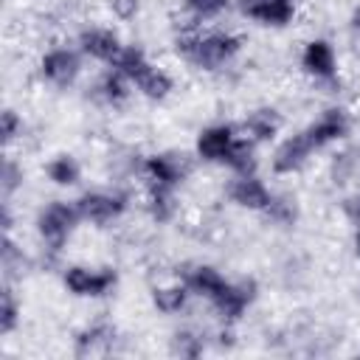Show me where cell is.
<instances>
[{
	"mask_svg": "<svg viewBox=\"0 0 360 360\" xmlns=\"http://www.w3.org/2000/svg\"><path fill=\"white\" fill-rule=\"evenodd\" d=\"M172 45H174V53L186 65H191L194 70H202V73H219V70L231 68L245 51V39L233 28L194 25V22H186L174 34Z\"/></svg>",
	"mask_w": 360,
	"mask_h": 360,
	"instance_id": "cell-1",
	"label": "cell"
},
{
	"mask_svg": "<svg viewBox=\"0 0 360 360\" xmlns=\"http://www.w3.org/2000/svg\"><path fill=\"white\" fill-rule=\"evenodd\" d=\"M82 217H79V208L73 200H62V197H53L48 200L45 205L37 208L34 214V233H37V242L48 250V253H62L73 233L79 231Z\"/></svg>",
	"mask_w": 360,
	"mask_h": 360,
	"instance_id": "cell-2",
	"label": "cell"
},
{
	"mask_svg": "<svg viewBox=\"0 0 360 360\" xmlns=\"http://www.w3.org/2000/svg\"><path fill=\"white\" fill-rule=\"evenodd\" d=\"M121 276L112 264H84V262H70L59 273V284L70 298L82 301H98L115 292Z\"/></svg>",
	"mask_w": 360,
	"mask_h": 360,
	"instance_id": "cell-3",
	"label": "cell"
},
{
	"mask_svg": "<svg viewBox=\"0 0 360 360\" xmlns=\"http://www.w3.org/2000/svg\"><path fill=\"white\" fill-rule=\"evenodd\" d=\"M37 79L53 90H70L82 73H84V53L68 42H56V45H48L39 56H37Z\"/></svg>",
	"mask_w": 360,
	"mask_h": 360,
	"instance_id": "cell-4",
	"label": "cell"
},
{
	"mask_svg": "<svg viewBox=\"0 0 360 360\" xmlns=\"http://www.w3.org/2000/svg\"><path fill=\"white\" fill-rule=\"evenodd\" d=\"M79 217L84 225L93 228H107L112 222H118L129 205H132V194L121 186H107V188H84L76 200Z\"/></svg>",
	"mask_w": 360,
	"mask_h": 360,
	"instance_id": "cell-5",
	"label": "cell"
},
{
	"mask_svg": "<svg viewBox=\"0 0 360 360\" xmlns=\"http://www.w3.org/2000/svg\"><path fill=\"white\" fill-rule=\"evenodd\" d=\"M138 174L143 186L180 191L183 183L191 177V158L183 149H158L141 158Z\"/></svg>",
	"mask_w": 360,
	"mask_h": 360,
	"instance_id": "cell-6",
	"label": "cell"
},
{
	"mask_svg": "<svg viewBox=\"0 0 360 360\" xmlns=\"http://www.w3.org/2000/svg\"><path fill=\"white\" fill-rule=\"evenodd\" d=\"M304 132L312 141V146L318 152H323V149H332V146H338V143H343V141L352 138V132H354V115H352V110L346 104H326L304 127Z\"/></svg>",
	"mask_w": 360,
	"mask_h": 360,
	"instance_id": "cell-7",
	"label": "cell"
},
{
	"mask_svg": "<svg viewBox=\"0 0 360 360\" xmlns=\"http://www.w3.org/2000/svg\"><path fill=\"white\" fill-rule=\"evenodd\" d=\"M239 138H242V132H239V124H233V121L205 124L194 138V158L208 166H225V160L231 158Z\"/></svg>",
	"mask_w": 360,
	"mask_h": 360,
	"instance_id": "cell-8",
	"label": "cell"
},
{
	"mask_svg": "<svg viewBox=\"0 0 360 360\" xmlns=\"http://www.w3.org/2000/svg\"><path fill=\"white\" fill-rule=\"evenodd\" d=\"M318 155V149L312 146V141L307 138L304 129L292 132V135H284L273 143V152H270V172L276 177H292V174H301L312 158Z\"/></svg>",
	"mask_w": 360,
	"mask_h": 360,
	"instance_id": "cell-9",
	"label": "cell"
},
{
	"mask_svg": "<svg viewBox=\"0 0 360 360\" xmlns=\"http://www.w3.org/2000/svg\"><path fill=\"white\" fill-rule=\"evenodd\" d=\"M256 298H259L256 278H228V284L219 290L214 301H208V307L219 323L236 326L248 315V309L256 304Z\"/></svg>",
	"mask_w": 360,
	"mask_h": 360,
	"instance_id": "cell-10",
	"label": "cell"
},
{
	"mask_svg": "<svg viewBox=\"0 0 360 360\" xmlns=\"http://www.w3.org/2000/svg\"><path fill=\"white\" fill-rule=\"evenodd\" d=\"M298 68L315 84H332V82H338V76H340V59H338V51L332 45V39H326V37H309L301 45Z\"/></svg>",
	"mask_w": 360,
	"mask_h": 360,
	"instance_id": "cell-11",
	"label": "cell"
},
{
	"mask_svg": "<svg viewBox=\"0 0 360 360\" xmlns=\"http://www.w3.org/2000/svg\"><path fill=\"white\" fill-rule=\"evenodd\" d=\"M233 8L242 20L262 28H290L298 20L301 0H233Z\"/></svg>",
	"mask_w": 360,
	"mask_h": 360,
	"instance_id": "cell-12",
	"label": "cell"
},
{
	"mask_svg": "<svg viewBox=\"0 0 360 360\" xmlns=\"http://www.w3.org/2000/svg\"><path fill=\"white\" fill-rule=\"evenodd\" d=\"M76 48L84 53V59L90 62H98V65H112L115 56L121 53V48L127 45L121 31L115 25H101V22H93V25H84L79 28L76 34Z\"/></svg>",
	"mask_w": 360,
	"mask_h": 360,
	"instance_id": "cell-13",
	"label": "cell"
},
{
	"mask_svg": "<svg viewBox=\"0 0 360 360\" xmlns=\"http://www.w3.org/2000/svg\"><path fill=\"white\" fill-rule=\"evenodd\" d=\"M225 197L231 205L242 208V211H250V214H264L276 197V191L270 188V183L259 174V172H250V174H233L228 180V188H225Z\"/></svg>",
	"mask_w": 360,
	"mask_h": 360,
	"instance_id": "cell-14",
	"label": "cell"
},
{
	"mask_svg": "<svg viewBox=\"0 0 360 360\" xmlns=\"http://www.w3.org/2000/svg\"><path fill=\"white\" fill-rule=\"evenodd\" d=\"M281 129H284V115L278 107L273 104H259V107H250L242 121H239V132L253 141L256 146H270L281 138Z\"/></svg>",
	"mask_w": 360,
	"mask_h": 360,
	"instance_id": "cell-15",
	"label": "cell"
},
{
	"mask_svg": "<svg viewBox=\"0 0 360 360\" xmlns=\"http://www.w3.org/2000/svg\"><path fill=\"white\" fill-rule=\"evenodd\" d=\"M93 96L98 104L110 107V110H124L132 96H135V84L115 68H104L93 84Z\"/></svg>",
	"mask_w": 360,
	"mask_h": 360,
	"instance_id": "cell-16",
	"label": "cell"
},
{
	"mask_svg": "<svg viewBox=\"0 0 360 360\" xmlns=\"http://www.w3.org/2000/svg\"><path fill=\"white\" fill-rule=\"evenodd\" d=\"M132 84H135V93H138L143 101H149V104H163V101H169V98L174 96V90H177L174 73H172L166 65H158V62H152Z\"/></svg>",
	"mask_w": 360,
	"mask_h": 360,
	"instance_id": "cell-17",
	"label": "cell"
},
{
	"mask_svg": "<svg viewBox=\"0 0 360 360\" xmlns=\"http://www.w3.org/2000/svg\"><path fill=\"white\" fill-rule=\"evenodd\" d=\"M180 278L188 284L191 295L200 298V301H205V304L214 301L219 295V290L228 284V276L217 264H211V262H194V264H188Z\"/></svg>",
	"mask_w": 360,
	"mask_h": 360,
	"instance_id": "cell-18",
	"label": "cell"
},
{
	"mask_svg": "<svg viewBox=\"0 0 360 360\" xmlns=\"http://www.w3.org/2000/svg\"><path fill=\"white\" fill-rule=\"evenodd\" d=\"M42 174L45 180L59 188V191H70V188H79L82 180H84V166L79 160V155L73 152H53L45 166H42Z\"/></svg>",
	"mask_w": 360,
	"mask_h": 360,
	"instance_id": "cell-19",
	"label": "cell"
},
{
	"mask_svg": "<svg viewBox=\"0 0 360 360\" xmlns=\"http://www.w3.org/2000/svg\"><path fill=\"white\" fill-rule=\"evenodd\" d=\"M191 298H194V295H191V290H188V284H186L183 278L160 281V284H155L152 292H149L152 309H155L158 315H163V318H174V315H180V312H186L188 304H191Z\"/></svg>",
	"mask_w": 360,
	"mask_h": 360,
	"instance_id": "cell-20",
	"label": "cell"
},
{
	"mask_svg": "<svg viewBox=\"0 0 360 360\" xmlns=\"http://www.w3.org/2000/svg\"><path fill=\"white\" fill-rule=\"evenodd\" d=\"M112 340H115V326H110L107 321H90L73 332V352L79 357L104 354L112 349Z\"/></svg>",
	"mask_w": 360,
	"mask_h": 360,
	"instance_id": "cell-21",
	"label": "cell"
},
{
	"mask_svg": "<svg viewBox=\"0 0 360 360\" xmlns=\"http://www.w3.org/2000/svg\"><path fill=\"white\" fill-rule=\"evenodd\" d=\"M143 211L155 225H172L180 214V202H177V191L172 188H155V186H143Z\"/></svg>",
	"mask_w": 360,
	"mask_h": 360,
	"instance_id": "cell-22",
	"label": "cell"
},
{
	"mask_svg": "<svg viewBox=\"0 0 360 360\" xmlns=\"http://www.w3.org/2000/svg\"><path fill=\"white\" fill-rule=\"evenodd\" d=\"M186 22L208 25L233 8V0H177Z\"/></svg>",
	"mask_w": 360,
	"mask_h": 360,
	"instance_id": "cell-23",
	"label": "cell"
},
{
	"mask_svg": "<svg viewBox=\"0 0 360 360\" xmlns=\"http://www.w3.org/2000/svg\"><path fill=\"white\" fill-rule=\"evenodd\" d=\"M205 349H208V340L194 326H180L169 338V352L174 357H183V360H197V357L205 354Z\"/></svg>",
	"mask_w": 360,
	"mask_h": 360,
	"instance_id": "cell-24",
	"label": "cell"
},
{
	"mask_svg": "<svg viewBox=\"0 0 360 360\" xmlns=\"http://www.w3.org/2000/svg\"><path fill=\"white\" fill-rule=\"evenodd\" d=\"M149 65H152V59H149L146 48H143V45H138V42H127V45L121 48V53L115 56V62H112V65H107V68H115V70H121L129 82H135V79H138Z\"/></svg>",
	"mask_w": 360,
	"mask_h": 360,
	"instance_id": "cell-25",
	"label": "cell"
},
{
	"mask_svg": "<svg viewBox=\"0 0 360 360\" xmlns=\"http://www.w3.org/2000/svg\"><path fill=\"white\" fill-rule=\"evenodd\" d=\"M22 323V301L17 295V290L11 287V281L3 284V295H0V335L11 338Z\"/></svg>",
	"mask_w": 360,
	"mask_h": 360,
	"instance_id": "cell-26",
	"label": "cell"
},
{
	"mask_svg": "<svg viewBox=\"0 0 360 360\" xmlns=\"http://www.w3.org/2000/svg\"><path fill=\"white\" fill-rule=\"evenodd\" d=\"M264 217H267L273 225H278V228H292V225L298 222V217H301V205H298V200H295L292 194L276 191V197H273L270 208L264 211Z\"/></svg>",
	"mask_w": 360,
	"mask_h": 360,
	"instance_id": "cell-27",
	"label": "cell"
},
{
	"mask_svg": "<svg viewBox=\"0 0 360 360\" xmlns=\"http://www.w3.org/2000/svg\"><path fill=\"white\" fill-rule=\"evenodd\" d=\"M22 132H25L22 115L14 107H3V112H0V141H3V149L8 152L22 138Z\"/></svg>",
	"mask_w": 360,
	"mask_h": 360,
	"instance_id": "cell-28",
	"label": "cell"
},
{
	"mask_svg": "<svg viewBox=\"0 0 360 360\" xmlns=\"http://www.w3.org/2000/svg\"><path fill=\"white\" fill-rule=\"evenodd\" d=\"M22 186V163L14 158V155H3V166H0V191H3V200H11L14 191Z\"/></svg>",
	"mask_w": 360,
	"mask_h": 360,
	"instance_id": "cell-29",
	"label": "cell"
},
{
	"mask_svg": "<svg viewBox=\"0 0 360 360\" xmlns=\"http://www.w3.org/2000/svg\"><path fill=\"white\" fill-rule=\"evenodd\" d=\"M354 166H357V158L352 155V152H338V155H332V160H329V177H332V183L338 186V183H346L352 174H354Z\"/></svg>",
	"mask_w": 360,
	"mask_h": 360,
	"instance_id": "cell-30",
	"label": "cell"
},
{
	"mask_svg": "<svg viewBox=\"0 0 360 360\" xmlns=\"http://www.w3.org/2000/svg\"><path fill=\"white\" fill-rule=\"evenodd\" d=\"M107 11L115 22H132L143 11V0H107Z\"/></svg>",
	"mask_w": 360,
	"mask_h": 360,
	"instance_id": "cell-31",
	"label": "cell"
},
{
	"mask_svg": "<svg viewBox=\"0 0 360 360\" xmlns=\"http://www.w3.org/2000/svg\"><path fill=\"white\" fill-rule=\"evenodd\" d=\"M340 214H343V219H346L349 225H354V228L360 225V188L343 194V200H340Z\"/></svg>",
	"mask_w": 360,
	"mask_h": 360,
	"instance_id": "cell-32",
	"label": "cell"
},
{
	"mask_svg": "<svg viewBox=\"0 0 360 360\" xmlns=\"http://www.w3.org/2000/svg\"><path fill=\"white\" fill-rule=\"evenodd\" d=\"M349 28H352L354 37H360V6L352 8V14H349Z\"/></svg>",
	"mask_w": 360,
	"mask_h": 360,
	"instance_id": "cell-33",
	"label": "cell"
},
{
	"mask_svg": "<svg viewBox=\"0 0 360 360\" xmlns=\"http://www.w3.org/2000/svg\"><path fill=\"white\" fill-rule=\"evenodd\" d=\"M352 250H354V256L360 259V225L352 231Z\"/></svg>",
	"mask_w": 360,
	"mask_h": 360,
	"instance_id": "cell-34",
	"label": "cell"
},
{
	"mask_svg": "<svg viewBox=\"0 0 360 360\" xmlns=\"http://www.w3.org/2000/svg\"><path fill=\"white\" fill-rule=\"evenodd\" d=\"M357 155H360V138H357Z\"/></svg>",
	"mask_w": 360,
	"mask_h": 360,
	"instance_id": "cell-35",
	"label": "cell"
}]
</instances>
